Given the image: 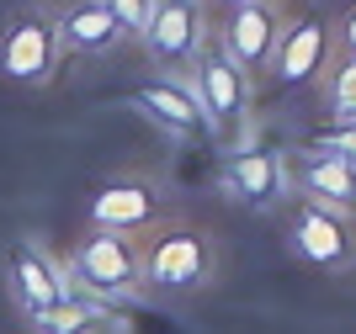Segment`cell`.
Returning a JSON list of instances; mask_svg holds the SVG:
<instances>
[{"mask_svg":"<svg viewBox=\"0 0 356 334\" xmlns=\"http://www.w3.org/2000/svg\"><path fill=\"white\" fill-rule=\"evenodd\" d=\"M74 287L96 292V297H138L144 292V244L134 233H112V228H90L80 244H74L70 260Z\"/></svg>","mask_w":356,"mask_h":334,"instance_id":"6da1fadb","label":"cell"},{"mask_svg":"<svg viewBox=\"0 0 356 334\" xmlns=\"http://www.w3.org/2000/svg\"><path fill=\"white\" fill-rule=\"evenodd\" d=\"M213 271H218V249L208 228L170 223L144 244V287L154 292H197L213 281Z\"/></svg>","mask_w":356,"mask_h":334,"instance_id":"7a4b0ae2","label":"cell"},{"mask_svg":"<svg viewBox=\"0 0 356 334\" xmlns=\"http://www.w3.org/2000/svg\"><path fill=\"white\" fill-rule=\"evenodd\" d=\"M59 64H64L59 32H54V16L43 6H22V11L6 16V27H0V74L11 85L43 90L54 85Z\"/></svg>","mask_w":356,"mask_h":334,"instance_id":"3957f363","label":"cell"},{"mask_svg":"<svg viewBox=\"0 0 356 334\" xmlns=\"http://www.w3.org/2000/svg\"><path fill=\"white\" fill-rule=\"evenodd\" d=\"M192 90H197V101H202V117H208V138L250 128V80L229 64V53L218 43H208L197 53Z\"/></svg>","mask_w":356,"mask_h":334,"instance_id":"277c9868","label":"cell"},{"mask_svg":"<svg viewBox=\"0 0 356 334\" xmlns=\"http://www.w3.org/2000/svg\"><path fill=\"white\" fill-rule=\"evenodd\" d=\"M160 69H192L197 53L213 43L208 32V6L202 0H154L149 32L138 37Z\"/></svg>","mask_w":356,"mask_h":334,"instance_id":"5b68a950","label":"cell"},{"mask_svg":"<svg viewBox=\"0 0 356 334\" xmlns=\"http://www.w3.org/2000/svg\"><path fill=\"white\" fill-rule=\"evenodd\" d=\"M287 239H293V249L309 265H319V271H351L356 265V233H351V223H346V212L314 202V197H303V202L293 207Z\"/></svg>","mask_w":356,"mask_h":334,"instance_id":"8992f818","label":"cell"},{"mask_svg":"<svg viewBox=\"0 0 356 334\" xmlns=\"http://www.w3.org/2000/svg\"><path fill=\"white\" fill-rule=\"evenodd\" d=\"M277 37H282V16H277V6L271 0H250V6H234L229 11V27L213 32V43L229 53V64H234L245 80H261V74H271V53H277Z\"/></svg>","mask_w":356,"mask_h":334,"instance_id":"52a82bcc","label":"cell"},{"mask_svg":"<svg viewBox=\"0 0 356 334\" xmlns=\"http://www.w3.org/2000/svg\"><path fill=\"white\" fill-rule=\"evenodd\" d=\"M6 281H11V297L16 308H22V319L27 313H43V308L64 303L74 287L70 265L54 260L43 244H32V239H22V244L11 249V260H6Z\"/></svg>","mask_w":356,"mask_h":334,"instance_id":"ba28073f","label":"cell"},{"mask_svg":"<svg viewBox=\"0 0 356 334\" xmlns=\"http://www.w3.org/2000/svg\"><path fill=\"white\" fill-rule=\"evenodd\" d=\"M138 117H149L160 133L170 138H192V133H208V117H202V101H197L192 80H176V74H160V80H144V85L128 96Z\"/></svg>","mask_w":356,"mask_h":334,"instance_id":"9c48e42d","label":"cell"},{"mask_svg":"<svg viewBox=\"0 0 356 334\" xmlns=\"http://www.w3.org/2000/svg\"><path fill=\"white\" fill-rule=\"evenodd\" d=\"M330 64V27L325 16H298L287 22L282 37H277V53H271V74H277V85L282 90H298L319 80Z\"/></svg>","mask_w":356,"mask_h":334,"instance_id":"30bf717a","label":"cell"},{"mask_svg":"<svg viewBox=\"0 0 356 334\" xmlns=\"http://www.w3.org/2000/svg\"><path fill=\"white\" fill-rule=\"evenodd\" d=\"M223 191L234 202L266 212L287 197V170H282V154H266V149H234L223 160Z\"/></svg>","mask_w":356,"mask_h":334,"instance_id":"8fae6325","label":"cell"},{"mask_svg":"<svg viewBox=\"0 0 356 334\" xmlns=\"http://www.w3.org/2000/svg\"><path fill=\"white\" fill-rule=\"evenodd\" d=\"M32 334H102V329H128V319L118 313L112 297H96L86 287H70V297L43 313H27Z\"/></svg>","mask_w":356,"mask_h":334,"instance_id":"7c38bea8","label":"cell"},{"mask_svg":"<svg viewBox=\"0 0 356 334\" xmlns=\"http://www.w3.org/2000/svg\"><path fill=\"white\" fill-rule=\"evenodd\" d=\"M54 32H59V53L74 58H106L122 43V27L112 22L106 0H74L54 16Z\"/></svg>","mask_w":356,"mask_h":334,"instance_id":"4fadbf2b","label":"cell"},{"mask_svg":"<svg viewBox=\"0 0 356 334\" xmlns=\"http://www.w3.org/2000/svg\"><path fill=\"white\" fill-rule=\"evenodd\" d=\"M154 218H160V191L149 181H106L90 197V228L134 233V228H149Z\"/></svg>","mask_w":356,"mask_h":334,"instance_id":"5bb4252c","label":"cell"},{"mask_svg":"<svg viewBox=\"0 0 356 334\" xmlns=\"http://www.w3.org/2000/svg\"><path fill=\"white\" fill-rule=\"evenodd\" d=\"M298 181H303V197L335 207V212H356V165L335 160L325 149H309V154H298Z\"/></svg>","mask_w":356,"mask_h":334,"instance_id":"9a60e30c","label":"cell"},{"mask_svg":"<svg viewBox=\"0 0 356 334\" xmlns=\"http://www.w3.org/2000/svg\"><path fill=\"white\" fill-rule=\"evenodd\" d=\"M325 96H330V112H335V122H356V58H351V53H346L341 64L330 69Z\"/></svg>","mask_w":356,"mask_h":334,"instance_id":"2e32d148","label":"cell"},{"mask_svg":"<svg viewBox=\"0 0 356 334\" xmlns=\"http://www.w3.org/2000/svg\"><path fill=\"white\" fill-rule=\"evenodd\" d=\"M112 22L122 27V37H144L149 32V16H154V0H106Z\"/></svg>","mask_w":356,"mask_h":334,"instance_id":"e0dca14e","label":"cell"},{"mask_svg":"<svg viewBox=\"0 0 356 334\" xmlns=\"http://www.w3.org/2000/svg\"><path fill=\"white\" fill-rule=\"evenodd\" d=\"M314 149H325V154H335V160L356 165V122H330V128L314 138Z\"/></svg>","mask_w":356,"mask_h":334,"instance_id":"ac0fdd59","label":"cell"},{"mask_svg":"<svg viewBox=\"0 0 356 334\" xmlns=\"http://www.w3.org/2000/svg\"><path fill=\"white\" fill-rule=\"evenodd\" d=\"M341 43H346V53H351V58H356V11H351V16H346V32H341Z\"/></svg>","mask_w":356,"mask_h":334,"instance_id":"d6986e66","label":"cell"},{"mask_svg":"<svg viewBox=\"0 0 356 334\" xmlns=\"http://www.w3.org/2000/svg\"><path fill=\"white\" fill-rule=\"evenodd\" d=\"M223 6H229V11H234V6H250V0H223Z\"/></svg>","mask_w":356,"mask_h":334,"instance_id":"ffe728a7","label":"cell"}]
</instances>
